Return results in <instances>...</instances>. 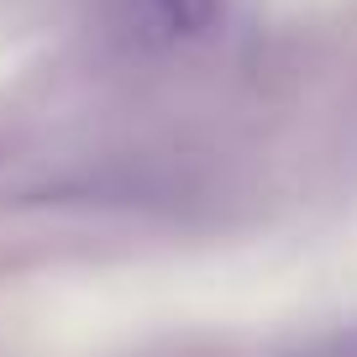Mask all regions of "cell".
Listing matches in <instances>:
<instances>
[{"label":"cell","instance_id":"obj_1","mask_svg":"<svg viewBox=\"0 0 357 357\" xmlns=\"http://www.w3.org/2000/svg\"><path fill=\"white\" fill-rule=\"evenodd\" d=\"M142 16L158 37H200L221 16V0H142Z\"/></svg>","mask_w":357,"mask_h":357},{"label":"cell","instance_id":"obj_2","mask_svg":"<svg viewBox=\"0 0 357 357\" xmlns=\"http://www.w3.org/2000/svg\"><path fill=\"white\" fill-rule=\"evenodd\" d=\"M300 357H357V331H347V336H331V342L310 347V352H300Z\"/></svg>","mask_w":357,"mask_h":357}]
</instances>
